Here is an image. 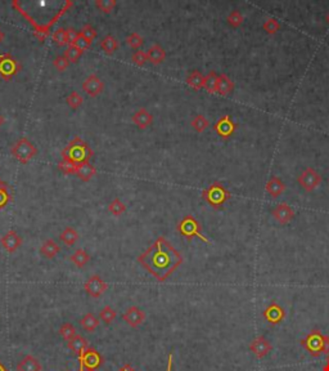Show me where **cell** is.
<instances>
[{
  "label": "cell",
  "instance_id": "obj_27",
  "mask_svg": "<svg viewBox=\"0 0 329 371\" xmlns=\"http://www.w3.org/2000/svg\"><path fill=\"white\" fill-rule=\"evenodd\" d=\"M70 260L74 263L76 267L82 268V267H85L89 263V260H90V255H89L88 253L85 252L84 249H77V250H75L74 254L70 256Z\"/></svg>",
  "mask_w": 329,
  "mask_h": 371
},
{
  "label": "cell",
  "instance_id": "obj_15",
  "mask_svg": "<svg viewBox=\"0 0 329 371\" xmlns=\"http://www.w3.org/2000/svg\"><path fill=\"white\" fill-rule=\"evenodd\" d=\"M273 349V347L270 344V342L266 339L265 336H257L249 344V350L256 356V358H264L267 353H270V350Z\"/></svg>",
  "mask_w": 329,
  "mask_h": 371
},
{
  "label": "cell",
  "instance_id": "obj_13",
  "mask_svg": "<svg viewBox=\"0 0 329 371\" xmlns=\"http://www.w3.org/2000/svg\"><path fill=\"white\" fill-rule=\"evenodd\" d=\"M271 215L274 217V219L278 222L282 226H286V224L291 223L294 218V210L292 209L288 204L280 203L278 205L274 207V209L271 210Z\"/></svg>",
  "mask_w": 329,
  "mask_h": 371
},
{
  "label": "cell",
  "instance_id": "obj_51",
  "mask_svg": "<svg viewBox=\"0 0 329 371\" xmlns=\"http://www.w3.org/2000/svg\"><path fill=\"white\" fill-rule=\"evenodd\" d=\"M119 371H135V370L133 369V366H130L129 364H126V365H123V368L120 369Z\"/></svg>",
  "mask_w": 329,
  "mask_h": 371
},
{
  "label": "cell",
  "instance_id": "obj_41",
  "mask_svg": "<svg viewBox=\"0 0 329 371\" xmlns=\"http://www.w3.org/2000/svg\"><path fill=\"white\" fill-rule=\"evenodd\" d=\"M95 7L103 13H111L113 11V8L116 7V1L115 0H97Z\"/></svg>",
  "mask_w": 329,
  "mask_h": 371
},
{
  "label": "cell",
  "instance_id": "obj_11",
  "mask_svg": "<svg viewBox=\"0 0 329 371\" xmlns=\"http://www.w3.org/2000/svg\"><path fill=\"white\" fill-rule=\"evenodd\" d=\"M84 289L88 293L89 297L97 299V298L104 294V291L108 289V284L102 280L101 276H98V275H93L85 282Z\"/></svg>",
  "mask_w": 329,
  "mask_h": 371
},
{
  "label": "cell",
  "instance_id": "obj_19",
  "mask_svg": "<svg viewBox=\"0 0 329 371\" xmlns=\"http://www.w3.org/2000/svg\"><path fill=\"white\" fill-rule=\"evenodd\" d=\"M265 189H266V192L269 193L271 197H278L284 192L286 185H284L283 181H282L279 177L273 175V177L267 181V183H266Z\"/></svg>",
  "mask_w": 329,
  "mask_h": 371
},
{
  "label": "cell",
  "instance_id": "obj_52",
  "mask_svg": "<svg viewBox=\"0 0 329 371\" xmlns=\"http://www.w3.org/2000/svg\"><path fill=\"white\" fill-rule=\"evenodd\" d=\"M323 371H329V353H328V356H327V364L324 365Z\"/></svg>",
  "mask_w": 329,
  "mask_h": 371
},
{
  "label": "cell",
  "instance_id": "obj_56",
  "mask_svg": "<svg viewBox=\"0 0 329 371\" xmlns=\"http://www.w3.org/2000/svg\"><path fill=\"white\" fill-rule=\"evenodd\" d=\"M80 371H85V370H84V368H82V366H80Z\"/></svg>",
  "mask_w": 329,
  "mask_h": 371
},
{
  "label": "cell",
  "instance_id": "obj_14",
  "mask_svg": "<svg viewBox=\"0 0 329 371\" xmlns=\"http://www.w3.org/2000/svg\"><path fill=\"white\" fill-rule=\"evenodd\" d=\"M123 319V321L126 322L127 325L134 327V329H137V327H139V326L143 324L144 320H145V313H144L139 307H137V305H131V307H129V308L125 311Z\"/></svg>",
  "mask_w": 329,
  "mask_h": 371
},
{
  "label": "cell",
  "instance_id": "obj_38",
  "mask_svg": "<svg viewBox=\"0 0 329 371\" xmlns=\"http://www.w3.org/2000/svg\"><path fill=\"white\" fill-rule=\"evenodd\" d=\"M60 334H61V336L66 340V342H68V340H71L75 335H76V330H75L72 324L66 322V324H63V325L60 327Z\"/></svg>",
  "mask_w": 329,
  "mask_h": 371
},
{
  "label": "cell",
  "instance_id": "obj_57",
  "mask_svg": "<svg viewBox=\"0 0 329 371\" xmlns=\"http://www.w3.org/2000/svg\"><path fill=\"white\" fill-rule=\"evenodd\" d=\"M0 125H1V117H0Z\"/></svg>",
  "mask_w": 329,
  "mask_h": 371
},
{
  "label": "cell",
  "instance_id": "obj_54",
  "mask_svg": "<svg viewBox=\"0 0 329 371\" xmlns=\"http://www.w3.org/2000/svg\"><path fill=\"white\" fill-rule=\"evenodd\" d=\"M326 20H327V22H328V25H329V13H328V14H327Z\"/></svg>",
  "mask_w": 329,
  "mask_h": 371
},
{
  "label": "cell",
  "instance_id": "obj_23",
  "mask_svg": "<svg viewBox=\"0 0 329 371\" xmlns=\"http://www.w3.org/2000/svg\"><path fill=\"white\" fill-rule=\"evenodd\" d=\"M147 57L148 61L153 63V65H160V63L164 62V58H166V52H164V49L161 46L154 44V46H152L151 48L147 50Z\"/></svg>",
  "mask_w": 329,
  "mask_h": 371
},
{
  "label": "cell",
  "instance_id": "obj_36",
  "mask_svg": "<svg viewBox=\"0 0 329 371\" xmlns=\"http://www.w3.org/2000/svg\"><path fill=\"white\" fill-rule=\"evenodd\" d=\"M82 54H84V52H82L80 48H77L76 46H68V48L64 50L63 56L66 57L67 60L70 61L71 63H72L80 60Z\"/></svg>",
  "mask_w": 329,
  "mask_h": 371
},
{
  "label": "cell",
  "instance_id": "obj_46",
  "mask_svg": "<svg viewBox=\"0 0 329 371\" xmlns=\"http://www.w3.org/2000/svg\"><path fill=\"white\" fill-rule=\"evenodd\" d=\"M70 63H71L70 61L67 60L64 56L57 57L56 60L53 61V65H54V67H56L58 71L67 70V69H68V66H70Z\"/></svg>",
  "mask_w": 329,
  "mask_h": 371
},
{
  "label": "cell",
  "instance_id": "obj_4",
  "mask_svg": "<svg viewBox=\"0 0 329 371\" xmlns=\"http://www.w3.org/2000/svg\"><path fill=\"white\" fill-rule=\"evenodd\" d=\"M203 199L212 208H221L229 199L230 192L220 182H215L207 187L202 193Z\"/></svg>",
  "mask_w": 329,
  "mask_h": 371
},
{
  "label": "cell",
  "instance_id": "obj_31",
  "mask_svg": "<svg viewBox=\"0 0 329 371\" xmlns=\"http://www.w3.org/2000/svg\"><path fill=\"white\" fill-rule=\"evenodd\" d=\"M217 81H219V75L215 71H211L205 76V84L203 88L208 93H216L217 92Z\"/></svg>",
  "mask_w": 329,
  "mask_h": 371
},
{
  "label": "cell",
  "instance_id": "obj_20",
  "mask_svg": "<svg viewBox=\"0 0 329 371\" xmlns=\"http://www.w3.org/2000/svg\"><path fill=\"white\" fill-rule=\"evenodd\" d=\"M41 364L36 357L28 354L20 361L17 365V371H41Z\"/></svg>",
  "mask_w": 329,
  "mask_h": 371
},
{
  "label": "cell",
  "instance_id": "obj_25",
  "mask_svg": "<svg viewBox=\"0 0 329 371\" xmlns=\"http://www.w3.org/2000/svg\"><path fill=\"white\" fill-rule=\"evenodd\" d=\"M60 252H61L60 245H58L57 242L53 241L52 238L46 240V241L41 245V248H40V253H41V255L45 256V258H48V259H53V258H54V256H56Z\"/></svg>",
  "mask_w": 329,
  "mask_h": 371
},
{
  "label": "cell",
  "instance_id": "obj_16",
  "mask_svg": "<svg viewBox=\"0 0 329 371\" xmlns=\"http://www.w3.org/2000/svg\"><path fill=\"white\" fill-rule=\"evenodd\" d=\"M103 88H104V84H103L101 77H98L97 75H90L82 83V91L90 97H97L101 94L103 92Z\"/></svg>",
  "mask_w": 329,
  "mask_h": 371
},
{
  "label": "cell",
  "instance_id": "obj_22",
  "mask_svg": "<svg viewBox=\"0 0 329 371\" xmlns=\"http://www.w3.org/2000/svg\"><path fill=\"white\" fill-rule=\"evenodd\" d=\"M95 174H97V169H95L94 165H91L90 162H84V164L77 165V170L75 175H77L81 181L88 182Z\"/></svg>",
  "mask_w": 329,
  "mask_h": 371
},
{
  "label": "cell",
  "instance_id": "obj_12",
  "mask_svg": "<svg viewBox=\"0 0 329 371\" xmlns=\"http://www.w3.org/2000/svg\"><path fill=\"white\" fill-rule=\"evenodd\" d=\"M265 321H267L270 325H279L280 322L286 319V311L282 305H279L277 301H271L265 308L263 313Z\"/></svg>",
  "mask_w": 329,
  "mask_h": 371
},
{
  "label": "cell",
  "instance_id": "obj_17",
  "mask_svg": "<svg viewBox=\"0 0 329 371\" xmlns=\"http://www.w3.org/2000/svg\"><path fill=\"white\" fill-rule=\"evenodd\" d=\"M0 242H1V246H3L5 252L14 253L20 246H21L22 238L20 237V235H18L17 232L11 230V231H8L7 233L1 237Z\"/></svg>",
  "mask_w": 329,
  "mask_h": 371
},
{
  "label": "cell",
  "instance_id": "obj_29",
  "mask_svg": "<svg viewBox=\"0 0 329 371\" xmlns=\"http://www.w3.org/2000/svg\"><path fill=\"white\" fill-rule=\"evenodd\" d=\"M79 237H80L79 233H77L72 227L64 228L63 231H62V233L60 235V240L67 246H74L77 240H79Z\"/></svg>",
  "mask_w": 329,
  "mask_h": 371
},
{
  "label": "cell",
  "instance_id": "obj_7",
  "mask_svg": "<svg viewBox=\"0 0 329 371\" xmlns=\"http://www.w3.org/2000/svg\"><path fill=\"white\" fill-rule=\"evenodd\" d=\"M297 181L306 192H312L314 189H316L319 186L322 185L323 178L320 173L316 172L315 169L311 168V166H308V168L304 169L301 174L298 175Z\"/></svg>",
  "mask_w": 329,
  "mask_h": 371
},
{
  "label": "cell",
  "instance_id": "obj_55",
  "mask_svg": "<svg viewBox=\"0 0 329 371\" xmlns=\"http://www.w3.org/2000/svg\"><path fill=\"white\" fill-rule=\"evenodd\" d=\"M3 40V34H1V31H0V42Z\"/></svg>",
  "mask_w": 329,
  "mask_h": 371
},
{
  "label": "cell",
  "instance_id": "obj_1",
  "mask_svg": "<svg viewBox=\"0 0 329 371\" xmlns=\"http://www.w3.org/2000/svg\"><path fill=\"white\" fill-rule=\"evenodd\" d=\"M138 262L160 282H164L182 266L183 255L164 237H158L138 256Z\"/></svg>",
  "mask_w": 329,
  "mask_h": 371
},
{
  "label": "cell",
  "instance_id": "obj_37",
  "mask_svg": "<svg viewBox=\"0 0 329 371\" xmlns=\"http://www.w3.org/2000/svg\"><path fill=\"white\" fill-rule=\"evenodd\" d=\"M99 319L104 322V324L109 325V324H112L116 320V312L113 311L112 307L107 305V307H104V308L101 311V313H99Z\"/></svg>",
  "mask_w": 329,
  "mask_h": 371
},
{
  "label": "cell",
  "instance_id": "obj_24",
  "mask_svg": "<svg viewBox=\"0 0 329 371\" xmlns=\"http://www.w3.org/2000/svg\"><path fill=\"white\" fill-rule=\"evenodd\" d=\"M234 91V83L231 81L229 76L225 74L219 75V81H217V92L221 95H228L231 92Z\"/></svg>",
  "mask_w": 329,
  "mask_h": 371
},
{
  "label": "cell",
  "instance_id": "obj_50",
  "mask_svg": "<svg viewBox=\"0 0 329 371\" xmlns=\"http://www.w3.org/2000/svg\"><path fill=\"white\" fill-rule=\"evenodd\" d=\"M166 371H172V353L168 354V358H167V369H166Z\"/></svg>",
  "mask_w": 329,
  "mask_h": 371
},
{
  "label": "cell",
  "instance_id": "obj_35",
  "mask_svg": "<svg viewBox=\"0 0 329 371\" xmlns=\"http://www.w3.org/2000/svg\"><path fill=\"white\" fill-rule=\"evenodd\" d=\"M11 200L12 196L9 188H8V185L0 179V210L7 207L8 204L11 203Z\"/></svg>",
  "mask_w": 329,
  "mask_h": 371
},
{
  "label": "cell",
  "instance_id": "obj_53",
  "mask_svg": "<svg viewBox=\"0 0 329 371\" xmlns=\"http://www.w3.org/2000/svg\"><path fill=\"white\" fill-rule=\"evenodd\" d=\"M0 371H8V369L5 368L3 364H1V361H0Z\"/></svg>",
  "mask_w": 329,
  "mask_h": 371
},
{
  "label": "cell",
  "instance_id": "obj_18",
  "mask_svg": "<svg viewBox=\"0 0 329 371\" xmlns=\"http://www.w3.org/2000/svg\"><path fill=\"white\" fill-rule=\"evenodd\" d=\"M133 123L139 128L144 130L149 128L153 124V115L145 109H139L133 115Z\"/></svg>",
  "mask_w": 329,
  "mask_h": 371
},
{
  "label": "cell",
  "instance_id": "obj_21",
  "mask_svg": "<svg viewBox=\"0 0 329 371\" xmlns=\"http://www.w3.org/2000/svg\"><path fill=\"white\" fill-rule=\"evenodd\" d=\"M67 347H68V348H70V349L76 354L77 357H79V356H80V354L82 353V352H84L89 346H88V340L85 339L84 336L77 335L76 334L72 339L67 342Z\"/></svg>",
  "mask_w": 329,
  "mask_h": 371
},
{
  "label": "cell",
  "instance_id": "obj_39",
  "mask_svg": "<svg viewBox=\"0 0 329 371\" xmlns=\"http://www.w3.org/2000/svg\"><path fill=\"white\" fill-rule=\"evenodd\" d=\"M53 42L56 43L58 46H64L68 44L67 42V30L64 28H57L56 31L53 32Z\"/></svg>",
  "mask_w": 329,
  "mask_h": 371
},
{
  "label": "cell",
  "instance_id": "obj_43",
  "mask_svg": "<svg viewBox=\"0 0 329 371\" xmlns=\"http://www.w3.org/2000/svg\"><path fill=\"white\" fill-rule=\"evenodd\" d=\"M263 28L266 34L273 35V34L278 32V30L280 28V23L277 21V20H275V18H269V20H266V21L264 22Z\"/></svg>",
  "mask_w": 329,
  "mask_h": 371
},
{
  "label": "cell",
  "instance_id": "obj_26",
  "mask_svg": "<svg viewBox=\"0 0 329 371\" xmlns=\"http://www.w3.org/2000/svg\"><path fill=\"white\" fill-rule=\"evenodd\" d=\"M186 84L194 91H201L203 88V84H205V76L198 70L192 71L186 77Z\"/></svg>",
  "mask_w": 329,
  "mask_h": 371
},
{
  "label": "cell",
  "instance_id": "obj_49",
  "mask_svg": "<svg viewBox=\"0 0 329 371\" xmlns=\"http://www.w3.org/2000/svg\"><path fill=\"white\" fill-rule=\"evenodd\" d=\"M79 34L75 28H67V42H68V46H75L77 38H79Z\"/></svg>",
  "mask_w": 329,
  "mask_h": 371
},
{
  "label": "cell",
  "instance_id": "obj_5",
  "mask_svg": "<svg viewBox=\"0 0 329 371\" xmlns=\"http://www.w3.org/2000/svg\"><path fill=\"white\" fill-rule=\"evenodd\" d=\"M178 232L180 235H183L188 240H192L193 237L200 238L201 241L210 244V240L205 237L202 233V227H201L200 222L197 221L196 218L192 215H185L182 221L178 224Z\"/></svg>",
  "mask_w": 329,
  "mask_h": 371
},
{
  "label": "cell",
  "instance_id": "obj_33",
  "mask_svg": "<svg viewBox=\"0 0 329 371\" xmlns=\"http://www.w3.org/2000/svg\"><path fill=\"white\" fill-rule=\"evenodd\" d=\"M208 125H210L208 120H207L206 116H203L202 114H198V115H196L194 117H193V120H192L193 129L196 130V132H198V133H203V132L208 128Z\"/></svg>",
  "mask_w": 329,
  "mask_h": 371
},
{
  "label": "cell",
  "instance_id": "obj_42",
  "mask_svg": "<svg viewBox=\"0 0 329 371\" xmlns=\"http://www.w3.org/2000/svg\"><path fill=\"white\" fill-rule=\"evenodd\" d=\"M66 102H67V105L70 106L71 109L76 110V109H79L82 103H84V98H82V97H81L77 92H72V93L67 97Z\"/></svg>",
  "mask_w": 329,
  "mask_h": 371
},
{
  "label": "cell",
  "instance_id": "obj_10",
  "mask_svg": "<svg viewBox=\"0 0 329 371\" xmlns=\"http://www.w3.org/2000/svg\"><path fill=\"white\" fill-rule=\"evenodd\" d=\"M214 130L223 139H228L237 130V124L230 115H223L214 125Z\"/></svg>",
  "mask_w": 329,
  "mask_h": 371
},
{
  "label": "cell",
  "instance_id": "obj_3",
  "mask_svg": "<svg viewBox=\"0 0 329 371\" xmlns=\"http://www.w3.org/2000/svg\"><path fill=\"white\" fill-rule=\"evenodd\" d=\"M300 344L312 357H320L322 354L329 353V336H326L318 329L311 330L306 338L300 340Z\"/></svg>",
  "mask_w": 329,
  "mask_h": 371
},
{
  "label": "cell",
  "instance_id": "obj_44",
  "mask_svg": "<svg viewBox=\"0 0 329 371\" xmlns=\"http://www.w3.org/2000/svg\"><path fill=\"white\" fill-rule=\"evenodd\" d=\"M58 168H60L61 172L64 173V174H76L77 165L74 164V162H71V161L62 160L60 162V165H58Z\"/></svg>",
  "mask_w": 329,
  "mask_h": 371
},
{
  "label": "cell",
  "instance_id": "obj_47",
  "mask_svg": "<svg viewBox=\"0 0 329 371\" xmlns=\"http://www.w3.org/2000/svg\"><path fill=\"white\" fill-rule=\"evenodd\" d=\"M80 34L84 36V38L88 39V40H90V42H93L95 39V36H97V31H95V28L91 25H85L84 27L81 28Z\"/></svg>",
  "mask_w": 329,
  "mask_h": 371
},
{
  "label": "cell",
  "instance_id": "obj_8",
  "mask_svg": "<svg viewBox=\"0 0 329 371\" xmlns=\"http://www.w3.org/2000/svg\"><path fill=\"white\" fill-rule=\"evenodd\" d=\"M79 360H80V366H82L85 371H97L104 362L98 350L95 348H90V347H88L79 356Z\"/></svg>",
  "mask_w": 329,
  "mask_h": 371
},
{
  "label": "cell",
  "instance_id": "obj_2",
  "mask_svg": "<svg viewBox=\"0 0 329 371\" xmlns=\"http://www.w3.org/2000/svg\"><path fill=\"white\" fill-rule=\"evenodd\" d=\"M91 158H93V150L85 140H82L79 137L71 140L62 151V159L71 161L76 165L89 162Z\"/></svg>",
  "mask_w": 329,
  "mask_h": 371
},
{
  "label": "cell",
  "instance_id": "obj_34",
  "mask_svg": "<svg viewBox=\"0 0 329 371\" xmlns=\"http://www.w3.org/2000/svg\"><path fill=\"white\" fill-rule=\"evenodd\" d=\"M108 210L109 213L115 215V217H120V215H123L125 211H126V205L119 199V197H116L111 201V204L108 205Z\"/></svg>",
  "mask_w": 329,
  "mask_h": 371
},
{
  "label": "cell",
  "instance_id": "obj_30",
  "mask_svg": "<svg viewBox=\"0 0 329 371\" xmlns=\"http://www.w3.org/2000/svg\"><path fill=\"white\" fill-rule=\"evenodd\" d=\"M101 48L102 50L104 53H107V54H112V53L116 52L117 48H119V42H117V39H116L115 36L107 35L102 39Z\"/></svg>",
  "mask_w": 329,
  "mask_h": 371
},
{
  "label": "cell",
  "instance_id": "obj_6",
  "mask_svg": "<svg viewBox=\"0 0 329 371\" xmlns=\"http://www.w3.org/2000/svg\"><path fill=\"white\" fill-rule=\"evenodd\" d=\"M12 155L16 160L21 164H27L38 155V148L32 144V142L27 138H20L16 143L12 146Z\"/></svg>",
  "mask_w": 329,
  "mask_h": 371
},
{
  "label": "cell",
  "instance_id": "obj_48",
  "mask_svg": "<svg viewBox=\"0 0 329 371\" xmlns=\"http://www.w3.org/2000/svg\"><path fill=\"white\" fill-rule=\"evenodd\" d=\"M91 43L90 40H88L86 38H84V36L81 35V34H79V38H77L76 43H75V46H77V48H80L82 52H85V50H88L89 48L91 46Z\"/></svg>",
  "mask_w": 329,
  "mask_h": 371
},
{
  "label": "cell",
  "instance_id": "obj_9",
  "mask_svg": "<svg viewBox=\"0 0 329 371\" xmlns=\"http://www.w3.org/2000/svg\"><path fill=\"white\" fill-rule=\"evenodd\" d=\"M21 70V65L17 60H14L13 57L7 53L0 56V77L4 80H12L14 75H17Z\"/></svg>",
  "mask_w": 329,
  "mask_h": 371
},
{
  "label": "cell",
  "instance_id": "obj_28",
  "mask_svg": "<svg viewBox=\"0 0 329 371\" xmlns=\"http://www.w3.org/2000/svg\"><path fill=\"white\" fill-rule=\"evenodd\" d=\"M80 325L86 333H94L95 329L99 326V320L93 313H86L80 320Z\"/></svg>",
  "mask_w": 329,
  "mask_h": 371
},
{
  "label": "cell",
  "instance_id": "obj_45",
  "mask_svg": "<svg viewBox=\"0 0 329 371\" xmlns=\"http://www.w3.org/2000/svg\"><path fill=\"white\" fill-rule=\"evenodd\" d=\"M131 61H133L134 65H137V66H143L145 65V62L148 61L147 57V52H143V50H138L131 56Z\"/></svg>",
  "mask_w": 329,
  "mask_h": 371
},
{
  "label": "cell",
  "instance_id": "obj_40",
  "mask_svg": "<svg viewBox=\"0 0 329 371\" xmlns=\"http://www.w3.org/2000/svg\"><path fill=\"white\" fill-rule=\"evenodd\" d=\"M126 44L129 46H131L133 49H139L140 46H143L144 39L139 34H137V32H131L126 38Z\"/></svg>",
  "mask_w": 329,
  "mask_h": 371
},
{
  "label": "cell",
  "instance_id": "obj_32",
  "mask_svg": "<svg viewBox=\"0 0 329 371\" xmlns=\"http://www.w3.org/2000/svg\"><path fill=\"white\" fill-rule=\"evenodd\" d=\"M245 22V16L242 13L241 11H231L230 13L228 14V17H226V23L230 26L231 28H238L241 27L242 23Z\"/></svg>",
  "mask_w": 329,
  "mask_h": 371
}]
</instances>
